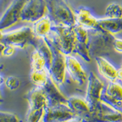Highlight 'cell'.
Masks as SVG:
<instances>
[{"label":"cell","mask_w":122,"mask_h":122,"mask_svg":"<svg viewBox=\"0 0 122 122\" xmlns=\"http://www.w3.org/2000/svg\"><path fill=\"white\" fill-rule=\"evenodd\" d=\"M46 37L65 56L71 55L74 52L76 43L74 26L52 24L50 33Z\"/></svg>","instance_id":"6da1fadb"},{"label":"cell","mask_w":122,"mask_h":122,"mask_svg":"<svg viewBox=\"0 0 122 122\" xmlns=\"http://www.w3.org/2000/svg\"><path fill=\"white\" fill-rule=\"evenodd\" d=\"M115 38L114 35L101 28L88 30L87 48L92 60L108 54L114 49L113 42Z\"/></svg>","instance_id":"7a4b0ae2"},{"label":"cell","mask_w":122,"mask_h":122,"mask_svg":"<svg viewBox=\"0 0 122 122\" xmlns=\"http://www.w3.org/2000/svg\"><path fill=\"white\" fill-rule=\"evenodd\" d=\"M48 16L54 25L75 26V13L65 0H45Z\"/></svg>","instance_id":"3957f363"},{"label":"cell","mask_w":122,"mask_h":122,"mask_svg":"<svg viewBox=\"0 0 122 122\" xmlns=\"http://www.w3.org/2000/svg\"><path fill=\"white\" fill-rule=\"evenodd\" d=\"M36 36L32 27L23 26L3 34L1 42L15 48H25L29 45H33Z\"/></svg>","instance_id":"277c9868"},{"label":"cell","mask_w":122,"mask_h":122,"mask_svg":"<svg viewBox=\"0 0 122 122\" xmlns=\"http://www.w3.org/2000/svg\"><path fill=\"white\" fill-rule=\"evenodd\" d=\"M44 39L49 45L52 53L51 65L49 69L48 70V75L56 84L61 85L65 80V56L57 50L47 37H45Z\"/></svg>","instance_id":"5b68a950"},{"label":"cell","mask_w":122,"mask_h":122,"mask_svg":"<svg viewBox=\"0 0 122 122\" xmlns=\"http://www.w3.org/2000/svg\"><path fill=\"white\" fill-rule=\"evenodd\" d=\"M88 122H122V111L100 101L91 112Z\"/></svg>","instance_id":"8992f818"},{"label":"cell","mask_w":122,"mask_h":122,"mask_svg":"<svg viewBox=\"0 0 122 122\" xmlns=\"http://www.w3.org/2000/svg\"><path fill=\"white\" fill-rule=\"evenodd\" d=\"M48 13L45 0H28L21 13V21L34 23Z\"/></svg>","instance_id":"52a82bcc"},{"label":"cell","mask_w":122,"mask_h":122,"mask_svg":"<svg viewBox=\"0 0 122 122\" xmlns=\"http://www.w3.org/2000/svg\"><path fill=\"white\" fill-rule=\"evenodd\" d=\"M28 0H13L0 18V30L10 28L21 21V13Z\"/></svg>","instance_id":"ba28073f"},{"label":"cell","mask_w":122,"mask_h":122,"mask_svg":"<svg viewBox=\"0 0 122 122\" xmlns=\"http://www.w3.org/2000/svg\"><path fill=\"white\" fill-rule=\"evenodd\" d=\"M87 81L86 96L85 99L92 112L95 108L97 103L101 101V97L105 86L93 72H90L87 76Z\"/></svg>","instance_id":"9c48e42d"},{"label":"cell","mask_w":122,"mask_h":122,"mask_svg":"<svg viewBox=\"0 0 122 122\" xmlns=\"http://www.w3.org/2000/svg\"><path fill=\"white\" fill-rule=\"evenodd\" d=\"M76 117L67 104L48 106L45 108L43 122H65Z\"/></svg>","instance_id":"30bf717a"},{"label":"cell","mask_w":122,"mask_h":122,"mask_svg":"<svg viewBox=\"0 0 122 122\" xmlns=\"http://www.w3.org/2000/svg\"><path fill=\"white\" fill-rule=\"evenodd\" d=\"M101 101L120 110L122 105V86L116 82H110L107 86L104 88Z\"/></svg>","instance_id":"8fae6325"},{"label":"cell","mask_w":122,"mask_h":122,"mask_svg":"<svg viewBox=\"0 0 122 122\" xmlns=\"http://www.w3.org/2000/svg\"><path fill=\"white\" fill-rule=\"evenodd\" d=\"M74 28L76 36V43L73 53L82 57L85 61L91 62L92 58L90 56L87 48L88 30L76 24L74 26Z\"/></svg>","instance_id":"7c38bea8"},{"label":"cell","mask_w":122,"mask_h":122,"mask_svg":"<svg viewBox=\"0 0 122 122\" xmlns=\"http://www.w3.org/2000/svg\"><path fill=\"white\" fill-rule=\"evenodd\" d=\"M66 71L70 77L79 86H83L87 81V76L82 65L73 56H65Z\"/></svg>","instance_id":"4fadbf2b"},{"label":"cell","mask_w":122,"mask_h":122,"mask_svg":"<svg viewBox=\"0 0 122 122\" xmlns=\"http://www.w3.org/2000/svg\"><path fill=\"white\" fill-rule=\"evenodd\" d=\"M25 99L29 103V109H45L49 105L48 100L42 87L36 86L27 93Z\"/></svg>","instance_id":"5bb4252c"},{"label":"cell","mask_w":122,"mask_h":122,"mask_svg":"<svg viewBox=\"0 0 122 122\" xmlns=\"http://www.w3.org/2000/svg\"><path fill=\"white\" fill-rule=\"evenodd\" d=\"M42 87L48 100V106H54L59 104H67L68 98H66L65 95L61 92L57 87V84L54 82L50 76L46 83Z\"/></svg>","instance_id":"9a60e30c"},{"label":"cell","mask_w":122,"mask_h":122,"mask_svg":"<svg viewBox=\"0 0 122 122\" xmlns=\"http://www.w3.org/2000/svg\"><path fill=\"white\" fill-rule=\"evenodd\" d=\"M67 105L76 117L83 120H87L91 114V110L86 99L80 97L72 96L69 97Z\"/></svg>","instance_id":"2e32d148"},{"label":"cell","mask_w":122,"mask_h":122,"mask_svg":"<svg viewBox=\"0 0 122 122\" xmlns=\"http://www.w3.org/2000/svg\"><path fill=\"white\" fill-rule=\"evenodd\" d=\"M76 25H80L87 30H97L100 28L98 19L94 17L90 10L85 8H80L75 13Z\"/></svg>","instance_id":"e0dca14e"},{"label":"cell","mask_w":122,"mask_h":122,"mask_svg":"<svg viewBox=\"0 0 122 122\" xmlns=\"http://www.w3.org/2000/svg\"><path fill=\"white\" fill-rule=\"evenodd\" d=\"M95 60L100 75L110 82H115L117 79V70L102 56L95 57Z\"/></svg>","instance_id":"ac0fdd59"},{"label":"cell","mask_w":122,"mask_h":122,"mask_svg":"<svg viewBox=\"0 0 122 122\" xmlns=\"http://www.w3.org/2000/svg\"><path fill=\"white\" fill-rule=\"evenodd\" d=\"M98 24L101 29L112 35L122 31V18H101L98 19Z\"/></svg>","instance_id":"d6986e66"},{"label":"cell","mask_w":122,"mask_h":122,"mask_svg":"<svg viewBox=\"0 0 122 122\" xmlns=\"http://www.w3.org/2000/svg\"><path fill=\"white\" fill-rule=\"evenodd\" d=\"M33 24L32 28L35 36L42 38L46 37L49 35L53 24L50 18L48 15H46Z\"/></svg>","instance_id":"ffe728a7"},{"label":"cell","mask_w":122,"mask_h":122,"mask_svg":"<svg viewBox=\"0 0 122 122\" xmlns=\"http://www.w3.org/2000/svg\"><path fill=\"white\" fill-rule=\"evenodd\" d=\"M33 46H34L35 49L39 50L45 57L46 62V69L48 71L50 68L52 62V53L49 45H48V43L46 42L44 38L36 37L35 42Z\"/></svg>","instance_id":"44dd1931"},{"label":"cell","mask_w":122,"mask_h":122,"mask_svg":"<svg viewBox=\"0 0 122 122\" xmlns=\"http://www.w3.org/2000/svg\"><path fill=\"white\" fill-rule=\"evenodd\" d=\"M48 72L46 69L31 70L30 73V79L36 86L42 87L48 81Z\"/></svg>","instance_id":"7402d4cb"},{"label":"cell","mask_w":122,"mask_h":122,"mask_svg":"<svg viewBox=\"0 0 122 122\" xmlns=\"http://www.w3.org/2000/svg\"><path fill=\"white\" fill-rule=\"evenodd\" d=\"M31 70H41L46 69V62L45 57L39 50L35 48L31 54Z\"/></svg>","instance_id":"603a6c76"},{"label":"cell","mask_w":122,"mask_h":122,"mask_svg":"<svg viewBox=\"0 0 122 122\" xmlns=\"http://www.w3.org/2000/svg\"><path fill=\"white\" fill-rule=\"evenodd\" d=\"M105 18H122V5L112 3L108 5L105 10Z\"/></svg>","instance_id":"cb8c5ba5"},{"label":"cell","mask_w":122,"mask_h":122,"mask_svg":"<svg viewBox=\"0 0 122 122\" xmlns=\"http://www.w3.org/2000/svg\"><path fill=\"white\" fill-rule=\"evenodd\" d=\"M45 109H29L26 115V122H41L45 115Z\"/></svg>","instance_id":"d4e9b609"},{"label":"cell","mask_w":122,"mask_h":122,"mask_svg":"<svg viewBox=\"0 0 122 122\" xmlns=\"http://www.w3.org/2000/svg\"><path fill=\"white\" fill-rule=\"evenodd\" d=\"M4 84L9 90H11V91H15L20 87V81L16 76H9L5 79Z\"/></svg>","instance_id":"484cf974"},{"label":"cell","mask_w":122,"mask_h":122,"mask_svg":"<svg viewBox=\"0 0 122 122\" xmlns=\"http://www.w3.org/2000/svg\"><path fill=\"white\" fill-rule=\"evenodd\" d=\"M0 122H21L17 115L14 113L0 111Z\"/></svg>","instance_id":"4316f807"},{"label":"cell","mask_w":122,"mask_h":122,"mask_svg":"<svg viewBox=\"0 0 122 122\" xmlns=\"http://www.w3.org/2000/svg\"><path fill=\"white\" fill-rule=\"evenodd\" d=\"M15 52V48L14 46H10V45H5V47L3 50V56H5V57L11 56L14 54Z\"/></svg>","instance_id":"83f0119b"},{"label":"cell","mask_w":122,"mask_h":122,"mask_svg":"<svg viewBox=\"0 0 122 122\" xmlns=\"http://www.w3.org/2000/svg\"><path fill=\"white\" fill-rule=\"evenodd\" d=\"M113 48L117 52L122 53V39L115 38L113 42Z\"/></svg>","instance_id":"f1b7e54d"},{"label":"cell","mask_w":122,"mask_h":122,"mask_svg":"<svg viewBox=\"0 0 122 122\" xmlns=\"http://www.w3.org/2000/svg\"><path fill=\"white\" fill-rule=\"evenodd\" d=\"M5 47V45L2 42H0V57L3 56V52Z\"/></svg>","instance_id":"f546056e"},{"label":"cell","mask_w":122,"mask_h":122,"mask_svg":"<svg viewBox=\"0 0 122 122\" xmlns=\"http://www.w3.org/2000/svg\"><path fill=\"white\" fill-rule=\"evenodd\" d=\"M82 122V119H80V118H76V117H73L72 119H70V120H67V122Z\"/></svg>","instance_id":"4dcf8cb0"},{"label":"cell","mask_w":122,"mask_h":122,"mask_svg":"<svg viewBox=\"0 0 122 122\" xmlns=\"http://www.w3.org/2000/svg\"><path fill=\"white\" fill-rule=\"evenodd\" d=\"M117 79L122 80V69L120 68L117 71Z\"/></svg>","instance_id":"1f68e13d"},{"label":"cell","mask_w":122,"mask_h":122,"mask_svg":"<svg viewBox=\"0 0 122 122\" xmlns=\"http://www.w3.org/2000/svg\"><path fill=\"white\" fill-rule=\"evenodd\" d=\"M5 83V79H4V78L1 75H0V86L3 84H4Z\"/></svg>","instance_id":"d6a6232c"},{"label":"cell","mask_w":122,"mask_h":122,"mask_svg":"<svg viewBox=\"0 0 122 122\" xmlns=\"http://www.w3.org/2000/svg\"><path fill=\"white\" fill-rule=\"evenodd\" d=\"M3 33L2 30H0V42H1V41H2L3 37Z\"/></svg>","instance_id":"836d02e7"},{"label":"cell","mask_w":122,"mask_h":122,"mask_svg":"<svg viewBox=\"0 0 122 122\" xmlns=\"http://www.w3.org/2000/svg\"><path fill=\"white\" fill-rule=\"evenodd\" d=\"M3 99H2V97H1V94H0V104L1 103V102H3Z\"/></svg>","instance_id":"e575fe53"},{"label":"cell","mask_w":122,"mask_h":122,"mask_svg":"<svg viewBox=\"0 0 122 122\" xmlns=\"http://www.w3.org/2000/svg\"><path fill=\"white\" fill-rule=\"evenodd\" d=\"M82 122H86V121H84V120H82Z\"/></svg>","instance_id":"d590c367"},{"label":"cell","mask_w":122,"mask_h":122,"mask_svg":"<svg viewBox=\"0 0 122 122\" xmlns=\"http://www.w3.org/2000/svg\"><path fill=\"white\" fill-rule=\"evenodd\" d=\"M121 68H122V66H121Z\"/></svg>","instance_id":"8d00e7d4"},{"label":"cell","mask_w":122,"mask_h":122,"mask_svg":"<svg viewBox=\"0 0 122 122\" xmlns=\"http://www.w3.org/2000/svg\"></svg>","instance_id":"74e56055"},{"label":"cell","mask_w":122,"mask_h":122,"mask_svg":"<svg viewBox=\"0 0 122 122\" xmlns=\"http://www.w3.org/2000/svg\"></svg>","instance_id":"f35d334b"}]
</instances>
